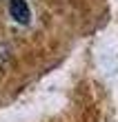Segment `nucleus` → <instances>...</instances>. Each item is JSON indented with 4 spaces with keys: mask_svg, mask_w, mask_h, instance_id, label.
I'll return each instance as SVG.
<instances>
[{
    "mask_svg": "<svg viewBox=\"0 0 118 122\" xmlns=\"http://www.w3.org/2000/svg\"><path fill=\"white\" fill-rule=\"evenodd\" d=\"M9 13L18 25H29L31 20V9H29L27 0H9Z\"/></svg>",
    "mask_w": 118,
    "mask_h": 122,
    "instance_id": "f257e3e1",
    "label": "nucleus"
}]
</instances>
